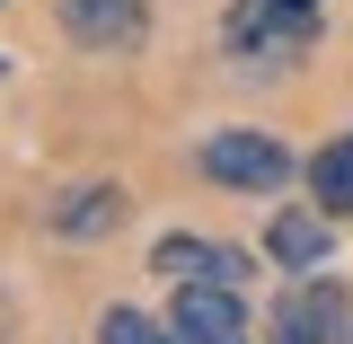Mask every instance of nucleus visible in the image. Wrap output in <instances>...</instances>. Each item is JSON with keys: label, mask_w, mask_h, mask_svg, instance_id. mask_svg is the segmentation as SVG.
I'll return each instance as SVG.
<instances>
[{"label": "nucleus", "mask_w": 353, "mask_h": 344, "mask_svg": "<svg viewBox=\"0 0 353 344\" xmlns=\"http://www.w3.org/2000/svg\"><path fill=\"white\" fill-rule=\"evenodd\" d=\"M150 274H159V283H248L256 265L239 256V247H212V239H194V230H168V239L150 247Z\"/></svg>", "instance_id": "423d86ee"}, {"label": "nucleus", "mask_w": 353, "mask_h": 344, "mask_svg": "<svg viewBox=\"0 0 353 344\" xmlns=\"http://www.w3.org/2000/svg\"><path fill=\"white\" fill-rule=\"evenodd\" d=\"M168 327H176V344H256L248 292H239V283H176Z\"/></svg>", "instance_id": "20e7f679"}, {"label": "nucleus", "mask_w": 353, "mask_h": 344, "mask_svg": "<svg viewBox=\"0 0 353 344\" xmlns=\"http://www.w3.org/2000/svg\"><path fill=\"white\" fill-rule=\"evenodd\" d=\"M256 344H353V292L318 265V274H301L283 301L265 309Z\"/></svg>", "instance_id": "f03ea898"}, {"label": "nucleus", "mask_w": 353, "mask_h": 344, "mask_svg": "<svg viewBox=\"0 0 353 344\" xmlns=\"http://www.w3.org/2000/svg\"><path fill=\"white\" fill-rule=\"evenodd\" d=\"M221 44H230L239 80H283L309 44H318V0H230Z\"/></svg>", "instance_id": "f257e3e1"}, {"label": "nucleus", "mask_w": 353, "mask_h": 344, "mask_svg": "<svg viewBox=\"0 0 353 344\" xmlns=\"http://www.w3.org/2000/svg\"><path fill=\"white\" fill-rule=\"evenodd\" d=\"M194 168L212 185H230V194H274V185H292V150L256 124H221L194 141Z\"/></svg>", "instance_id": "7ed1b4c3"}, {"label": "nucleus", "mask_w": 353, "mask_h": 344, "mask_svg": "<svg viewBox=\"0 0 353 344\" xmlns=\"http://www.w3.org/2000/svg\"><path fill=\"white\" fill-rule=\"evenodd\" d=\"M53 18L80 53H132L150 36V0H53Z\"/></svg>", "instance_id": "39448f33"}, {"label": "nucleus", "mask_w": 353, "mask_h": 344, "mask_svg": "<svg viewBox=\"0 0 353 344\" xmlns=\"http://www.w3.org/2000/svg\"><path fill=\"white\" fill-rule=\"evenodd\" d=\"M265 256L283 265V274H318V265L336 256V221L318 212V203L309 212H274L265 221Z\"/></svg>", "instance_id": "0eeeda50"}, {"label": "nucleus", "mask_w": 353, "mask_h": 344, "mask_svg": "<svg viewBox=\"0 0 353 344\" xmlns=\"http://www.w3.org/2000/svg\"><path fill=\"white\" fill-rule=\"evenodd\" d=\"M97 344H176V327L150 318V309H132V301H115L106 318H97Z\"/></svg>", "instance_id": "9d476101"}, {"label": "nucleus", "mask_w": 353, "mask_h": 344, "mask_svg": "<svg viewBox=\"0 0 353 344\" xmlns=\"http://www.w3.org/2000/svg\"><path fill=\"white\" fill-rule=\"evenodd\" d=\"M44 230L53 239H115L124 230V185H71V194H53Z\"/></svg>", "instance_id": "6e6552de"}, {"label": "nucleus", "mask_w": 353, "mask_h": 344, "mask_svg": "<svg viewBox=\"0 0 353 344\" xmlns=\"http://www.w3.org/2000/svg\"><path fill=\"white\" fill-rule=\"evenodd\" d=\"M309 203L327 221H353V132L318 141V159H309Z\"/></svg>", "instance_id": "1a4fd4ad"}]
</instances>
